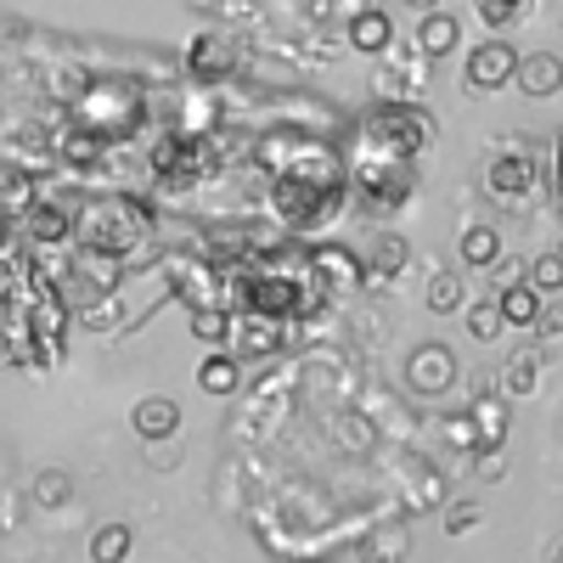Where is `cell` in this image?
Returning <instances> with one entry per match:
<instances>
[{
    "label": "cell",
    "mask_w": 563,
    "mask_h": 563,
    "mask_svg": "<svg viewBox=\"0 0 563 563\" xmlns=\"http://www.w3.org/2000/svg\"><path fill=\"white\" fill-rule=\"evenodd\" d=\"M344 198H350V186H344V158L339 153L294 141V153L271 164V214H276L282 231H294V238L321 231L344 209Z\"/></svg>",
    "instance_id": "obj_1"
},
{
    "label": "cell",
    "mask_w": 563,
    "mask_h": 563,
    "mask_svg": "<svg viewBox=\"0 0 563 563\" xmlns=\"http://www.w3.org/2000/svg\"><path fill=\"white\" fill-rule=\"evenodd\" d=\"M344 186L366 203V214H395V209L411 198L417 169H411V158H400V153H384V147H366V141H355L350 158H344Z\"/></svg>",
    "instance_id": "obj_2"
},
{
    "label": "cell",
    "mask_w": 563,
    "mask_h": 563,
    "mask_svg": "<svg viewBox=\"0 0 563 563\" xmlns=\"http://www.w3.org/2000/svg\"><path fill=\"white\" fill-rule=\"evenodd\" d=\"M434 119L422 113L417 102H384L372 108L361 124H355V141H366V147H384V153H400V158H417L434 147Z\"/></svg>",
    "instance_id": "obj_3"
},
{
    "label": "cell",
    "mask_w": 563,
    "mask_h": 563,
    "mask_svg": "<svg viewBox=\"0 0 563 563\" xmlns=\"http://www.w3.org/2000/svg\"><path fill=\"white\" fill-rule=\"evenodd\" d=\"M552 147L547 141H501L496 147V158L485 164V192L496 198V203H507V209H519V203H530L536 198V186H541V158H547Z\"/></svg>",
    "instance_id": "obj_4"
},
{
    "label": "cell",
    "mask_w": 563,
    "mask_h": 563,
    "mask_svg": "<svg viewBox=\"0 0 563 563\" xmlns=\"http://www.w3.org/2000/svg\"><path fill=\"white\" fill-rule=\"evenodd\" d=\"M186 79L192 85H220L243 68V34H231V29H198L192 45H186V57H180Z\"/></svg>",
    "instance_id": "obj_5"
},
{
    "label": "cell",
    "mask_w": 563,
    "mask_h": 563,
    "mask_svg": "<svg viewBox=\"0 0 563 563\" xmlns=\"http://www.w3.org/2000/svg\"><path fill=\"white\" fill-rule=\"evenodd\" d=\"M378 74H372V90H378V97L384 102H417L422 97V90H429V57H422L417 52V45H406V52H395V45H389V52H378Z\"/></svg>",
    "instance_id": "obj_6"
},
{
    "label": "cell",
    "mask_w": 563,
    "mask_h": 563,
    "mask_svg": "<svg viewBox=\"0 0 563 563\" xmlns=\"http://www.w3.org/2000/svg\"><path fill=\"white\" fill-rule=\"evenodd\" d=\"M462 384V366H456V355L445 350V344H417L411 355H406V389L417 395V400H440L445 389H456Z\"/></svg>",
    "instance_id": "obj_7"
},
{
    "label": "cell",
    "mask_w": 563,
    "mask_h": 563,
    "mask_svg": "<svg viewBox=\"0 0 563 563\" xmlns=\"http://www.w3.org/2000/svg\"><path fill=\"white\" fill-rule=\"evenodd\" d=\"M225 344H231V355H238V361H271L282 344H288V321H282V316H260V310H243V316H231Z\"/></svg>",
    "instance_id": "obj_8"
},
{
    "label": "cell",
    "mask_w": 563,
    "mask_h": 563,
    "mask_svg": "<svg viewBox=\"0 0 563 563\" xmlns=\"http://www.w3.org/2000/svg\"><path fill=\"white\" fill-rule=\"evenodd\" d=\"M512 68H519V52L507 40H485L467 52V68H462V90L467 97H490V90H507L512 85Z\"/></svg>",
    "instance_id": "obj_9"
},
{
    "label": "cell",
    "mask_w": 563,
    "mask_h": 563,
    "mask_svg": "<svg viewBox=\"0 0 563 563\" xmlns=\"http://www.w3.org/2000/svg\"><path fill=\"white\" fill-rule=\"evenodd\" d=\"M305 276L316 282L321 294H361V288H366L361 254H355V249H333V243L310 249V260H305Z\"/></svg>",
    "instance_id": "obj_10"
},
{
    "label": "cell",
    "mask_w": 563,
    "mask_h": 563,
    "mask_svg": "<svg viewBox=\"0 0 563 563\" xmlns=\"http://www.w3.org/2000/svg\"><path fill=\"white\" fill-rule=\"evenodd\" d=\"M411 45L429 63H445L462 52V18L445 12V7H429V12H417V29H411Z\"/></svg>",
    "instance_id": "obj_11"
},
{
    "label": "cell",
    "mask_w": 563,
    "mask_h": 563,
    "mask_svg": "<svg viewBox=\"0 0 563 563\" xmlns=\"http://www.w3.org/2000/svg\"><path fill=\"white\" fill-rule=\"evenodd\" d=\"M344 45H350L355 57H378V52H389V45H395V18L378 12V7H355V12L344 18Z\"/></svg>",
    "instance_id": "obj_12"
},
{
    "label": "cell",
    "mask_w": 563,
    "mask_h": 563,
    "mask_svg": "<svg viewBox=\"0 0 563 563\" xmlns=\"http://www.w3.org/2000/svg\"><path fill=\"white\" fill-rule=\"evenodd\" d=\"M490 299H496V310H501V327H525V333H530V327H536V316L547 310V294L536 288L530 276H519V282H507V288H496Z\"/></svg>",
    "instance_id": "obj_13"
},
{
    "label": "cell",
    "mask_w": 563,
    "mask_h": 563,
    "mask_svg": "<svg viewBox=\"0 0 563 563\" xmlns=\"http://www.w3.org/2000/svg\"><path fill=\"white\" fill-rule=\"evenodd\" d=\"M512 85H519L525 97H536V102H552L558 90H563V57H552V52L519 57V68H512Z\"/></svg>",
    "instance_id": "obj_14"
},
{
    "label": "cell",
    "mask_w": 563,
    "mask_h": 563,
    "mask_svg": "<svg viewBox=\"0 0 563 563\" xmlns=\"http://www.w3.org/2000/svg\"><path fill=\"white\" fill-rule=\"evenodd\" d=\"M130 429L141 434V445H147V440H169V434H180V406L169 395H141L130 406Z\"/></svg>",
    "instance_id": "obj_15"
},
{
    "label": "cell",
    "mask_w": 563,
    "mask_h": 563,
    "mask_svg": "<svg viewBox=\"0 0 563 563\" xmlns=\"http://www.w3.org/2000/svg\"><path fill=\"white\" fill-rule=\"evenodd\" d=\"M411 265V243L400 238V231H378L366 249H361V271H366V282H389V276H400Z\"/></svg>",
    "instance_id": "obj_16"
},
{
    "label": "cell",
    "mask_w": 563,
    "mask_h": 563,
    "mask_svg": "<svg viewBox=\"0 0 563 563\" xmlns=\"http://www.w3.org/2000/svg\"><path fill=\"white\" fill-rule=\"evenodd\" d=\"M198 389H203V395H214V400H231V395L243 389V361L231 355V350H220V344H214V355H203V361H198Z\"/></svg>",
    "instance_id": "obj_17"
},
{
    "label": "cell",
    "mask_w": 563,
    "mask_h": 563,
    "mask_svg": "<svg viewBox=\"0 0 563 563\" xmlns=\"http://www.w3.org/2000/svg\"><path fill=\"white\" fill-rule=\"evenodd\" d=\"M467 422H474V451H501L507 445V400L501 395H479L467 406Z\"/></svg>",
    "instance_id": "obj_18"
},
{
    "label": "cell",
    "mask_w": 563,
    "mask_h": 563,
    "mask_svg": "<svg viewBox=\"0 0 563 563\" xmlns=\"http://www.w3.org/2000/svg\"><path fill=\"white\" fill-rule=\"evenodd\" d=\"M541 350H519V355H512L501 372H496V378H501V400H525V395H536L541 389Z\"/></svg>",
    "instance_id": "obj_19"
},
{
    "label": "cell",
    "mask_w": 563,
    "mask_h": 563,
    "mask_svg": "<svg viewBox=\"0 0 563 563\" xmlns=\"http://www.w3.org/2000/svg\"><path fill=\"white\" fill-rule=\"evenodd\" d=\"M456 260H462L467 271H490V265L501 260V231H496V225H462Z\"/></svg>",
    "instance_id": "obj_20"
},
{
    "label": "cell",
    "mask_w": 563,
    "mask_h": 563,
    "mask_svg": "<svg viewBox=\"0 0 563 563\" xmlns=\"http://www.w3.org/2000/svg\"><path fill=\"white\" fill-rule=\"evenodd\" d=\"M422 305H429L434 316H456V310L467 305L462 271H429V282H422Z\"/></svg>",
    "instance_id": "obj_21"
},
{
    "label": "cell",
    "mask_w": 563,
    "mask_h": 563,
    "mask_svg": "<svg viewBox=\"0 0 563 563\" xmlns=\"http://www.w3.org/2000/svg\"><path fill=\"white\" fill-rule=\"evenodd\" d=\"M68 501H74V479L63 474V467H40L34 485H29V507L57 512V507H68Z\"/></svg>",
    "instance_id": "obj_22"
},
{
    "label": "cell",
    "mask_w": 563,
    "mask_h": 563,
    "mask_svg": "<svg viewBox=\"0 0 563 563\" xmlns=\"http://www.w3.org/2000/svg\"><path fill=\"white\" fill-rule=\"evenodd\" d=\"M34 198H40V186L12 164V169H0V214L7 220H23L29 209H34Z\"/></svg>",
    "instance_id": "obj_23"
},
{
    "label": "cell",
    "mask_w": 563,
    "mask_h": 563,
    "mask_svg": "<svg viewBox=\"0 0 563 563\" xmlns=\"http://www.w3.org/2000/svg\"><path fill=\"white\" fill-rule=\"evenodd\" d=\"M440 501H445V474L422 467V474H411V479H406V496H400V507H406V512H429V507H440Z\"/></svg>",
    "instance_id": "obj_24"
},
{
    "label": "cell",
    "mask_w": 563,
    "mask_h": 563,
    "mask_svg": "<svg viewBox=\"0 0 563 563\" xmlns=\"http://www.w3.org/2000/svg\"><path fill=\"white\" fill-rule=\"evenodd\" d=\"M456 316L467 321V333H474L479 344H496V339L507 333V327H501V310H496V299H467Z\"/></svg>",
    "instance_id": "obj_25"
},
{
    "label": "cell",
    "mask_w": 563,
    "mask_h": 563,
    "mask_svg": "<svg viewBox=\"0 0 563 563\" xmlns=\"http://www.w3.org/2000/svg\"><path fill=\"white\" fill-rule=\"evenodd\" d=\"M135 547V530L130 525H102L97 536H90V563H124Z\"/></svg>",
    "instance_id": "obj_26"
},
{
    "label": "cell",
    "mask_w": 563,
    "mask_h": 563,
    "mask_svg": "<svg viewBox=\"0 0 563 563\" xmlns=\"http://www.w3.org/2000/svg\"><path fill=\"white\" fill-rule=\"evenodd\" d=\"M474 12L490 29H512V23H530L536 18V0H474Z\"/></svg>",
    "instance_id": "obj_27"
},
{
    "label": "cell",
    "mask_w": 563,
    "mask_h": 563,
    "mask_svg": "<svg viewBox=\"0 0 563 563\" xmlns=\"http://www.w3.org/2000/svg\"><path fill=\"white\" fill-rule=\"evenodd\" d=\"M333 440L344 445V451H355V456H366L372 445H378V429L361 417V411H339V422H333Z\"/></svg>",
    "instance_id": "obj_28"
},
{
    "label": "cell",
    "mask_w": 563,
    "mask_h": 563,
    "mask_svg": "<svg viewBox=\"0 0 563 563\" xmlns=\"http://www.w3.org/2000/svg\"><path fill=\"white\" fill-rule=\"evenodd\" d=\"M225 327H231V310L225 305H192V333L203 344H225Z\"/></svg>",
    "instance_id": "obj_29"
},
{
    "label": "cell",
    "mask_w": 563,
    "mask_h": 563,
    "mask_svg": "<svg viewBox=\"0 0 563 563\" xmlns=\"http://www.w3.org/2000/svg\"><path fill=\"white\" fill-rule=\"evenodd\" d=\"M525 276H530V282H536V288H541V294L552 299V294L563 288V260H558V254L547 249V254H541L536 265H525Z\"/></svg>",
    "instance_id": "obj_30"
},
{
    "label": "cell",
    "mask_w": 563,
    "mask_h": 563,
    "mask_svg": "<svg viewBox=\"0 0 563 563\" xmlns=\"http://www.w3.org/2000/svg\"><path fill=\"white\" fill-rule=\"evenodd\" d=\"M445 507V536H467V530H479V501H440Z\"/></svg>",
    "instance_id": "obj_31"
},
{
    "label": "cell",
    "mask_w": 563,
    "mask_h": 563,
    "mask_svg": "<svg viewBox=\"0 0 563 563\" xmlns=\"http://www.w3.org/2000/svg\"><path fill=\"white\" fill-rule=\"evenodd\" d=\"M440 429H445V445H451V451H462V456H474V422H467V411L445 417Z\"/></svg>",
    "instance_id": "obj_32"
},
{
    "label": "cell",
    "mask_w": 563,
    "mask_h": 563,
    "mask_svg": "<svg viewBox=\"0 0 563 563\" xmlns=\"http://www.w3.org/2000/svg\"><path fill=\"white\" fill-rule=\"evenodd\" d=\"M147 462H153V467H175V462H180V434H169V440H147Z\"/></svg>",
    "instance_id": "obj_33"
},
{
    "label": "cell",
    "mask_w": 563,
    "mask_h": 563,
    "mask_svg": "<svg viewBox=\"0 0 563 563\" xmlns=\"http://www.w3.org/2000/svg\"><path fill=\"white\" fill-rule=\"evenodd\" d=\"M490 276H496V288H507V282H519V276H525V260H507V254H501V260L490 265Z\"/></svg>",
    "instance_id": "obj_34"
},
{
    "label": "cell",
    "mask_w": 563,
    "mask_h": 563,
    "mask_svg": "<svg viewBox=\"0 0 563 563\" xmlns=\"http://www.w3.org/2000/svg\"><path fill=\"white\" fill-rule=\"evenodd\" d=\"M192 12H220V0H186Z\"/></svg>",
    "instance_id": "obj_35"
},
{
    "label": "cell",
    "mask_w": 563,
    "mask_h": 563,
    "mask_svg": "<svg viewBox=\"0 0 563 563\" xmlns=\"http://www.w3.org/2000/svg\"><path fill=\"white\" fill-rule=\"evenodd\" d=\"M406 7H411V12H429V7H440V0H406Z\"/></svg>",
    "instance_id": "obj_36"
}]
</instances>
